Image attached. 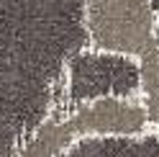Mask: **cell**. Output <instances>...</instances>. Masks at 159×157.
Wrapping results in <instances>:
<instances>
[{"instance_id":"7a4b0ae2","label":"cell","mask_w":159,"mask_h":157,"mask_svg":"<svg viewBox=\"0 0 159 157\" xmlns=\"http://www.w3.org/2000/svg\"><path fill=\"white\" fill-rule=\"evenodd\" d=\"M98 98H139V59L80 49L64 64V113Z\"/></svg>"},{"instance_id":"5b68a950","label":"cell","mask_w":159,"mask_h":157,"mask_svg":"<svg viewBox=\"0 0 159 157\" xmlns=\"http://www.w3.org/2000/svg\"><path fill=\"white\" fill-rule=\"evenodd\" d=\"M72 142L75 134L69 131L64 113H49V119L21 144L13 157H59Z\"/></svg>"},{"instance_id":"52a82bcc","label":"cell","mask_w":159,"mask_h":157,"mask_svg":"<svg viewBox=\"0 0 159 157\" xmlns=\"http://www.w3.org/2000/svg\"><path fill=\"white\" fill-rule=\"evenodd\" d=\"M152 8H154V26H157V41H159V0H152Z\"/></svg>"},{"instance_id":"277c9868","label":"cell","mask_w":159,"mask_h":157,"mask_svg":"<svg viewBox=\"0 0 159 157\" xmlns=\"http://www.w3.org/2000/svg\"><path fill=\"white\" fill-rule=\"evenodd\" d=\"M59 157H159V129L136 136H80Z\"/></svg>"},{"instance_id":"3957f363","label":"cell","mask_w":159,"mask_h":157,"mask_svg":"<svg viewBox=\"0 0 159 157\" xmlns=\"http://www.w3.org/2000/svg\"><path fill=\"white\" fill-rule=\"evenodd\" d=\"M69 131L80 136H136L149 131L146 111L139 98H98L64 113Z\"/></svg>"},{"instance_id":"8992f818","label":"cell","mask_w":159,"mask_h":157,"mask_svg":"<svg viewBox=\"0 0 159 157\" xmlns=\"http://www.w3.org/2000/svg\"><path fill=\"white\" fill-rule=\"evenodd\" d=\"M139 103L146 111L149 129H159V41L139 57Z\"/></svg>"},{"instance_id":"6da1fadb","label":"cell","mask_w":159,"mask_h":157,"mask_svg":"<svg viewBox=\"0 0 159 157\" xmlns=\"http://www.w3.org/2000/svg\"><path fill=\"white\" fill-rule=\"evenodd\" d=\"M87 46L139 59L157 44L152 0H85Z\"/></svg>"}]
</instances>
